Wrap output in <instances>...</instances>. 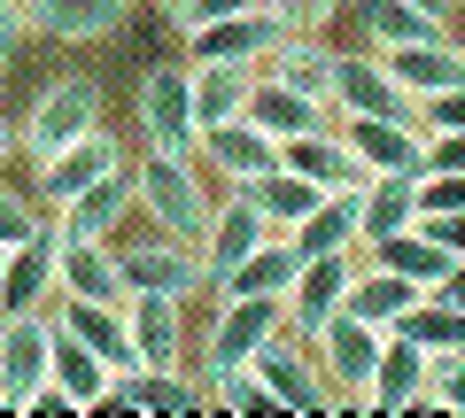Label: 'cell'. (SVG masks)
I'll return each mask as SVG.
<instances>
[{
    "label": "cell",
    "instance_id": "1",
    "mask_svg": "<svg viewBox=\"0 0 465 418\" xmlns=\"http://www.w3.org/2000/svg\"><path fill=\"white\" fill-rule=\"evenodd\" d=\"M133 209L171 240H202L210 233V170L194 155H171V148H148L133 163Z\"/></svg>",
    "mask_w": 465,
    "mask_h": 418
},
{
    "label": "cell",
    "instance_id": "2",
    "mask_svg": "<svg viewBox=\"0 0 465 418\" xmlns=\"http://www.w3.org/2000/svg\"><path fill=\"white\" fill-rule=\"evenodd\" d=\"M116 271H124V295H171V302L217 295V271L202 256V240H171V233L116 240Z\"/></svg>",
    "mask_w": 465,
    "mask_h": 418
},
{
    "label": "cell",
    "instance_id": "3",
    "mask_svg": "<svg viewBox=\"0 0 465 418\" xmlns=\"http://www.w3.org/2000/svg\"><path fill=\"white\" fill-rule=\"evenodd\" d=\"M280 326H287V302L280 295H217V318H210V334H202V365H194L202 395H210L217 372L256 365V349H264Z\"/></svg>",
    "mask_w": 465,
    "mask_h": 418
},
{
    "label": "cell",
    "instance_id": "4",
    "mask_svg": "<svg viewBox=\"0 0 465 418\" xmlns=\"http://www.w3.org/2000/svg\"><path fill=\"white\" fill-rule=\"evenodd\" d=\"M256 380H264V395H272V411H302V418H326V411H341L333 403V387H326V372H318V356H311V341L302 334H272L264 349H256Z\"/></svg>",
    "mask_w": 465,
    "mask_h": 418
},
{
    "label": "cell",
    "instance_id": "5",
    "mask_svg": "<svg viewBox=\"0 0 465 418\" xmlns=\"http://www.w3.org/2000/svg\"><path fill=\"white\" fill-rule=\"evenodd\" d=\"M381 326H365V318H349V310H333L326 326L311 334V356H318V372H326V387H333V403L341 411H357L365 403V380H372V365H381Z\"/></svg>",
    "mask_w": 465,
    "mask_h": 418
},
{
    "label": "cell",
    "instance_id": "6",
    "mask_svg": "<svg viewBox=\"0 0 465 418\" xmlns=\"http://www.w3.org/2000/svg\"><path fill=\"white\" fill-rule=\"evenodd\" d=\"M101 124V78H54L47 93L32 101V117L16 124V155H54L63 140H78V132H94Z\"/></svg>",
    "mask_w": 465,
    "mask_h": 418
},
{
    "label": "cell",
    "instance_id": "7",
    "mask_svg": "<svg viewBox=\"0 0 465 418\" xmlns=\"http://www.w3.org/2000/svg\"><path fill=\"white\" fill-rule=\"evenodd\" d=\"M133 117H140V140H148V148L194 155V140H202V124H194V70H186V63L148 70V78H140Z\"/></svg>",
    "mask_w": 465,
    "mask_h": 418
},
{
    "label": "cell",
    "instance_id": "8",
    "mask_svg": "<svg viewBox=\"0 0 465 418\" xmlns=\"http://www.w3.org/2000/svg\"><path fill=\"white\" fill-rule=\"evenodd\" d=\"M326 101H333V117H403V124H419V101L388 78V63L372 47L365 54H333Z\"/></svg>",
    "mask_w": 465,
    "mask_h": 418
},
{
    "label": "cell",
    "instance_id": "9",
    "mask_svg": "<svg viewBox=\"0 0 465 418\" xmlns=\"http://www.w3.org/2000/svg\"><path fill=\"white\" fill-rule=\"evenodd\" d=\"M124 163H133V155H124V140H116L109 132V124H94V132H78V140H63V148H54V155H39V201H47V209H63V201L70 194H85V186H94V179H109V170H124Z\"/></svg>",
    "mask_w": 465,
    "mask_h": 418
},
{
    "label": "cell",
    "instance_id": "10",
    "mask_svg": "<svg viewBox=\"0 0 465 418\" xmlns=\"http://www.w3.org/2000/svg\"><path fill=\"white\" fill-rule=\"evenodd\" d=\"M280 47V16L264 0L256 8H232V16H210L186 32V63H225V70H264V54Z\"/></svg>",
    "mask_w": 465,
    "mask_h": 418
},
{
    "label": "cell",
    "instance_id": "11",
    "mask_svg": "<svg viewBox=\"0 0 465 418\" xmlns=\"http://www.w3.org/2000/svg\"><path fill=\"white\" fill-rule=\"evenodd\" d=\"M357 264H365V248H326V256H302L295 264V287H287V334L311 341L318 326L333 318L349 302V279H357Z\"/></svg>",
    "mask_w": 465,
    "mask_h": 418
},
{
    "label": "cell",
    "instance_id": "12",
    "mask_svg": "<svg viewBox=\"0 0 465 418\" xmlns=\"http://www.w3.org/2000/svg\"><path fill=\"white\" fill-rule=\"evenodd\" d=\"M54 318L47 310H0V411H24L39 380H47Z\"/></svg>",
    "mask_w": 465,
    "mask_h": 418
},
{
    "label": "cell",
    "instance_id": "13",
    "mask_svg": "<svg viewBox=\"0 0 465 418\" xmlns=\"http://www.w3.org/2000/svg\"><path fill=\"white\" fill-rule=\"evenodd\" d=\"M427 365H434V356L419 349L411 334H388V341H381V365H372L365 403H357V411H381V418L419 411V395H427Z\"/></svg>",
    "mask_w": 465,
    "mask_h": 418
},
{
    "label": "cell",
    "instance_id": "14",
    "mask_svg": "<svg viewBox=\"0 0 465 418\" xmlns=\"http://www.w3.org/2000/svg\"><path fill=\"white\" fill-rule=\"evenodd\" d=\"M280 163H287V170H302V179H311L318 194H365V179H372V170L357 163V155H349V140L333 132V124L280 140Z\"/></svg>",
    "mask_w": 465,
    "mask_h": 418
},
{
    "label": "cell",
    "instance_id": "15",
    "mask_svg": "<svg viewBox=\"0 0 465 418\" xmlns=\"http://www.w3.org/2000/svg\"><path fill=\"white\" fill-rule=\"evenodd\" d=\"M194 163L210 170V179L241 186V179H256V170H272V163H280V140H272V132H256L249 117H225V124H210V132L194 140Z\"/></svg>",
    "mask_w": 465,
    "mask_h": 418
},
{
    "label": "cell",
    "instance_id": "16",
    "mask_svg": "<svg viewBox=\"0 0 465 418\" xmlns=\"http://www.w3.org/2000/svg\"><path fill=\"white\" fill-rule=\"evenodd\" d=\"M124 218H133V163L109 170V179H94L85 194H70L63 209H54V233L63 240H116Z\"/></svg>",
    "mask_w": 465,
    "mask_h": 418
},
{
    "label": "cell",
    "instance_id": "17",
    "mask_svg": "<svg viewBox=\"0 0 465 418\" xmlns=\"http://www.w3.org/2000/svg\"><path fill=\"white\" fill-rule=\"evenodd\" d=\"M333 132L365 170H427V132L403 117H333Z\"/></svg>",
    "mask_w": 465,
    "mask_h": 418
},
{
    "label": "cell",
    "instance_id": "18",
    "mask_svg": "<svg viewBox=\"0 0 465 418\" xmlns=\"http://www.w3.org/2000/svg\"><path fill=\"white\" fill-rule=\"evenodd\" d=\"M54 248H63V233L47 218L32 240H16L0 256V310H47L54 302Z\"/></svg>",
    "mask_w": 465,
    "mask_h": 418
},
{
    "label": "cell",
    "instance_id": "19",
    "mask_svg": "<svg viewBox=\"0 0 465 418\" xmlns=\"http://www.w3.org/2000/svg\"><path fill=\"white\" fill-rule=\"evenodd\" d=\"M47 310H54V326H63V334H78L109 372H133V365H140V356H133V326H124V302H78V295H54Z\"/></svg>",
    "mask_w": 465,
    "mask_h": 418
},
{
    "label": "cell",
    "instance_id": "20",
    "mask_svg": "<svg viewBox=\"0 0 465 418\" xmlns=\"http://www.w3.org/2000/svg\"><path fill=\"white\" fill-rule=\"evenodd\" d=\"M241 117L256 124V132H272V140H295V132H318V124H333V109L318 93H302V85H287V78H272V70H256V85H249V109Z\"/></svg>",
    "mask_w": 465,
    "mask_h": 418
},
{
    "label": "cell",
    "instance_id": "21",
    "mask_svg": "<svg viewBox=\"0 0 465 418\" xmlns=\"http://www.w3.org/2000/svg\"><path fill=\"white\" fill-rule=\"evenodd\" d=\"M403 225H419V170H372L357 194V248L403 233Z\"/></svg>",
    "mask_w": 465,
    "mask_h": 418
},
{
    "label": "cell",
    "instance_id": "22",
    "mask_svg": "<svg viewBox=\"0 0 465 418\" xmlns=\"http://www.w3.org/2000/svg\"><path fill=\"white\" fill-rule=\"evenodd\" d=\"M54 295H78V302H124L116 240H63V248H54Z\"/></svg>",
    "mask_w": 465,
    "mask_h": 418
},
{
    "label": "cell",
    "instance_id": "23",
    "mask_svg": "<svg viewBox=\"0 0 465 418\" xmlns=\"http://www.w3.org/2000/svg\"><path fill=\"white\" fill-rule=\"evenodd\" d=\"M124 326H133V356L140 365H186V302L124 295Z\"/></svg>",
    "mask_w": 465,
    "mask_h": 418
},
{
    "label": "cell",
    "instance_id": "24",
    "mask_svg": "<svg viewBox=\"0 0 465 418\" xmlns=\"http://www.w3.org/2000/svg\"><path fill=\"white\" fill-rule=\"evenodd\" d=\"M381 63H388V78H396L411 101H427V93H442V85L465 78V47H458V32H442V39H411V47H388Z\"/></svg>",
    "mask_w": 465,
    "mask_h": 418
},
{
    "label": "cell",
    "instance_id": "25",
    "mask_svg": "<svg viewBox=\"0 0 465 418\" xmlns=\"http://www.w3.org/2000/svg\"><path fill=\"white\" fill-rule=\"evenodd\" d=\"M272 233H280V225H272L264 209H256V201L241 194V186H232V194L210 209V233H202V256H210V271L225 279V271L241 264V256H249L256 240H272Z\"/></svg>",
    "mask_w": 465,
    "mask_h": 418
},
{
    "label": "cell",
    "instance_id": "26",
    "mask_svg": "<svg viewBox=\"0 0 465 418\" xmlns=\"http://www.w3.org/2000/svg\"><path fill=\"white\" fill-rule=\"evenodd\" d=\"M133 0H32V32L39 39H63V47H94L124 24Z\"/></svg>",
    "mask_w": 465,
    "mask_h": 418
},
{
    "label": "cell",
    "instance_id": "27",
    "mask_svg": "<svg viewBox=\"0 0 465 418\" xmlns=\"http://www.w3.org/2000/svg\"><path fill=\"white\" fill-rule=\"evenodd\" d=\"M419 295H427V287H411L403 271H388V264H372V256H365L357 279H349V302H341V310H349V318H365V326H381V334H396L403 310H411Z\"/></svg>",
    "mask_w": 465,
    "mask_h": 418
},
{
    "label": "cell",
    "instance_id": "28",
    "mask_svg": "<svg viewBox=\"0 0 465 418\" xmlns=\"http://www.w3.org/2000/svg\"><path fill=\"white\" fill-rule=\"evenodd\" d=\"M450 16H434V8H411V0H357V39H365L372 54L388 47H411V39H442Z\"/></svg>",
    "mask_w": 465,
    "mask_h": 418
},
{
    "label": "cell",
    "instance_id": "29",
    "mask_svg": "<svg viewBox=\"0 0 465 418\" xmlns=\"http://www.w3.org/2000/svg\"><path fill=\"white\" fill-rule=\"evenodd\" d=\"M295 264H302V248L287 233H272V240H256L241 264L217 279V295H280L287 302V287H295Z\"/></svg>",
    "mask_w": 465,
    "mask_h": 418
},
{
    "label": "cell",
    "instance_id": "30",
    "mask_svg": "<svg viewBox=\"0 0 465 418\" xmlns=\"http://www.w3.org/2000/svg\"><path fill=\"white\" fill-rule=\"evenodd\" d=\"M47 318H54V310H47ZM47 380L63 387V395L78 403V411H101V395H109V380H116V372L101 365V356L85 349L78 334H63V326H54V349H47Z\"/></svg>",
    "mask_w": 465,
    "mask_h": 418
},
{
    "label": "cell",
    "instance_id": "31",
    "mask_svg": "<svg viewBox=\"0 0 465 418\" xmlns=\"http://www.w3.org/2000/svg\"><path fill=\"white\" fill-rule=\"evenodd\" d=\"M302 256H326V248H357V194H318L295 225H287Z\"/></svg>",
    "mask_w": 465,
    "mask_h": 418
},
{
    "label": "cell",
    "instance_id": "32",
    "mask_svg": "<svg viewBox=\"0 0 465 418\" xmlns=\"http://www.w3.org/2000/svg\"><path fill=\"white\" fill-rule=\"evenodd\" d=\"M365 256H372V264H388V271H403V279H411V287H434V279H442V271H450V248H442V240L427 233V225H403V233L372 240Z\"/></svg>",
    "mask_w": 465,
    "mask_h": 418
},
{
    "label": "cell",
    "instance_id": "33",
    "mask_svg": "<svg viewBox=\"0 0 465 418\" xmlns=\"http://www.w3.org/2000/svg\"><path fill=\"white\" fill-rule=\"evenodd\" d=\"M264 70L326 101V70H333V47H326V32H280V47L264 54ZM326 109H333V101H326Z\"/></svg>",
    "mask_w": 465,
    "mask_h": 418
},
{
    "label": "cell",
    "instance_id": "34",
    "mask_svg": "<svg viewBox=\"0 0 465 418\" xmlns=\"http://www.w3.org/2000/svg\"><path fill=\"white\" fill-rule=\"evenodd\" d=\"M186 70H194V124H202V132L249 109V85H256V70H225V63H186Z\"/></svg>",
    "mask_w": 465,
    "mask_h": 418
},
{
    "label": "cell",
    "instance_id": "35",
    "mask_svg": "<svg viewBox=\"0 0 465 418\" xmlns=\"http://www.w3.org/2000/svg\"><path fill=\"white\" fill-rule=\"evenodd\" d=\"M241 194H249L256 209H264V218H272V225H280V233H287V225H295L302 209H311V201H318V186L302 179V170L272 163V170H256V179H241Z\"/></svg>",
    "mask_w": 465,
    "mask_h": 418
},
{
    "label": "cell",
    "instance_id": "36",
    "mask_svg": "<svg viewBox=\"0 0 465 418\" xmlns=\"http://www.w3.org/2000/svg\"><path fill=\"white\" fill-rule=\"evenodd\" d=\"M396 334H411L427 356H450V349H465V310H458V302H442V295H419L411 310H403Z\"/></svg>",
    "mask_w": 465,
    "mask_h": 418
},
{
    "label": "cell",
    "instance_id": "37",
    "mask_svg": "<svg viewBox=\"0 0 465 418\" xmlns=\"http://www.w3.org/2000/svg\"><path fill=\"white\" fill-rule=\"evenodd\" d=\"M210 411H241V418H264V411H272V395H264V380H256V372L241 365V372H217V380H210Z\"/></svg>",
    "mask_w": 465,
    "mask_h": 418
},
{
    "label": "cell",
    "instance_id": "38",
    "mask_svg": "<svg viewBox=\"0 0 465 418\" xmlns=\"http://www.w3.org/2000/svg\"><path fill=\"white\" fill-rule=\"evenodd\" d=\"M419 411H465V349H450V356L427 365V395H419Z\"/></svg>",
    "mask_w": 465,
    "mask_h": 418
},
{
    "label": "cell",
    "instance_id": "39",
    "mask_svg": "<svg viewBox=\"0 0 465 418\" xmlns=\"http://www.w3.org/2000/svg\"><path fill=\"white\" fill-rule=\"evenodd\" d=\"M419 132H465V78L419 101Z\"/></svg>",
    "mask_w": 465,
    "mask_h": 418
},
{
    "label": "cell",
    "instance_id": "40",
    "mask_svg": "<svg viewBox=\"0 0 465 418\" xmlns=\"http://www.w3.org/2000/svg\"><path fill=\"white\" fill-rule=\"evenodd\" d=\"M264 8L280 16V32H326L341 16V0H264Z\"/></svg>",
    "mask_w": 465,
    "mask_h": 418
},
{
    "label": "cell",
    "instance_id": "41",
    "mask_svg": "<svg viewBox=\"0 0 465 418\" xmlns=\"http://www.w3.org/2000/svg\"><path fill=\"white\" fill-rule=\"evenodd\" d=\"M434 209H465V170H419V218Z\"/></svg>",
    "mask_w": 465,
    "mask_h": 418
},
{
    "label": "cell",
    "instance_id": "42",
    "mask_svg": "<svg viewBox=\"0 0 465 418\" xmlns=\"http://www.w3.org/2000/svg\"><path fill=\"white\" fill-rule=\"evenodd\" d=\"M39 225H47V218H39L32 201H24V194H8V186H0V248H16V240H32Z\"/></svg>",
    "mask_w": 465,
    "mask_h": 418
},
{
    "label": "cell",
    "instance_id": "43",
    "mask_svg": "<svg viewBox=\"0 0 465 418\" xmlns=\"http://www.w3.org/2000/svg\"><path fill=\"white\" fill-rule=\"evenodd\" d=\"M171 8V24L179 32H194V24H210V16H232V8H256V0H163Z\"/></svg>",
    "mask_w": 465,
    "mask_h": 418
},
{
    "label": "cell",
    "instance_id": "44",
    "mask_svg": "<svg viewBox=\"0 0 465 418\" xmlns=\"http://www.w3.org/2000/svg\"><path fill=\"white\" fill-rule=\"evenodd\" d=\"M32 39V0H0V63Z\"/></svg>",
    "mask_w": 465,
    "mask_h": 418
},
{
    "label": "cell",
    "instance_id": "45",
    "mask_svg": "<svg viewBox=\"0 0 465 418\" xmlns=\"http://www.w3.org/2000/svg\"><path fill=\"white\" fill-rule=\"evenodd\" d=\"M427 170H465V132H427Z\"/></svg>",
    "mask_w": 465,
    "mask_h": 418
},
{
    "label": "cell",
    "instance_id": "46",
    "mask_svg": "<svg viewBox=\"0 0 465 418\" xmlns=\"http://www.w3.org/2000/svg\"><path fill=\"white\" fill-rule=\"evenodd\" d=\"M24 411H39V418H78V403H70V395H63L54 380H39L32 395H24Z\"/></svg>",
    "mask_w": 465,
    "mask_h": 418
},
{
    "label": "cell",
    "instance_id": "47",
    "mask_svg": "<svg viewBox=\"0 0 465 418\" xmlns=\"http://www.w3.org/2000/svg\"><path fill=\"white\" fill-rule=\"evenodd\" d=\"M419 225H427L450 256H465V209H434V218H419Z\"/></svg>",
    "mask_w": 465,
    "mask_h": 418
},
{
    "label": "cell",
    "instance_id": "48",
    "mask_svg": "<svg viewBox=\"0 0 465 418\" xmlns=\"http://www.w3.org/2000/svg\"><path fill=\"white\" fill-rule=\"evenodd\" d=\"M427 295H442V302H458V310H465V256H450V271L427 287Z\"/></svg>",
    "mask_w": 465,
    "mask_h": 418
},
{
    "label": "cell",
    "instance_id": "49",
    "mask_svg": "<svg viewBox=\"0 0 465 418\" xmlns=\"http://www.w3.org/2000/svg\"><path fill=\"white\" fill-rule=\"evenodd\" d=\"M411 8H434V16H450V24H458V0H411Z\"/></svg>",
    "mask_w": 465,
    "mask_h": 418
},
{
    "label": "cell",
    "instance_id": "50",
    "mask_svg": "<svg viewBox=\"0 0 465 418\" xmlns=\"http://www.w3.org/2000/svg\"><path fill=\"white\" fill-rule=\"evenodd\" d=\"M8 155H16V124H0V163H8Z\"/></svg>",
    "mask_w": 465,
    "mask_h": 418
},
{
    "label": "cell",
    "instance_id": "51",
    "mask_svg": "<svg viewBox=\"0 0 465 418\" xmlns=\"http://www.w3.org/2000/svg\"><path fill=\"white\" fill-rule=\"evenodd\" d=\"M458 16H465V0H458Z\"/></svg>",
    "mask_w": 465,
    "mask_h": 418
},
{
    "label": "cell",
    "instance_id": "52",
    "mask_svg": "<svg viewBox=\"0 0 465 418\" xmlns=\"http://www.w3.org/2000/svg\"><path fill=\"white\" fill-rule=\"evenodd\" d=\"M0 256H8V248H0Z\"/></svg>",
    "mask_w": 465,
    "mask_h": 418
},
{
    "label": "cell",
    "instance_id": "53",
    "mask_svg": "<svg viewBox=\"0 0 465 418\" xmlns=\"http://www.w3.org/2000/svg\"><path fill=\"white\" fill-rule=\"evenodd\" d=\"M458 47H465V39H458Z\"/></svg>",
    "mask_w": 465,
    "mask_h": 418
}]
</instances>
